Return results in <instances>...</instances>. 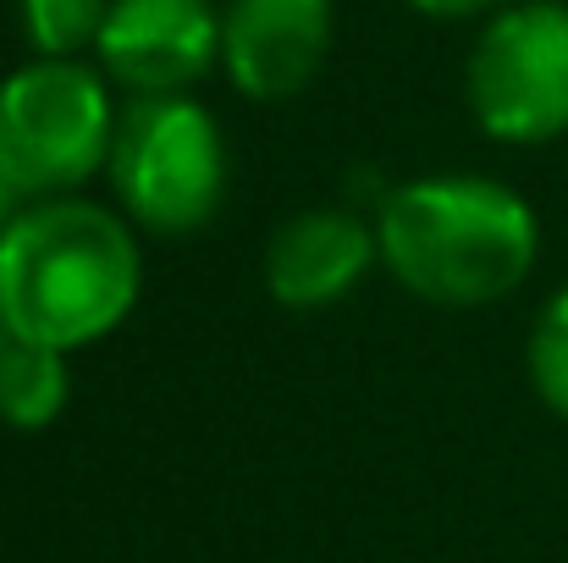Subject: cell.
I'll return each instance as SVG.
<instances>
[{
    "mask_svg": "<svg viewBox=\"0 0 568 563\" xmlns=\"http://www.w3.org/2000/svg\"><path fill=\"white\" fill-rule=\"evenodd\" d=\"M133 232L83 199L22 210L0 232V326L55 354L116 332L139 299Z\"/></svg>",
    "mask_w": 568,
    "mask_h": 563,
    "instance_id": "cell-1",
    "label": "cell"
},
{
    "mask_svg": "<svg viewBox=\"0 0 568 563\" xmlns=\"http://www.w3.org/2000/svg\"><path fill=\"white\" fill-rule=\"evenodd\" d=\"M376 238L408 293L453 310L508 299L541 249L530 204L491 178H425L386 193Z\"/></svg>",
    "mask_w": 568,
    "mask_h": 563,
    "instance_id": "cell-2",
    "label": "cell"
},
{
    "mask_svg": "<svg viewBox=\"0 0 568 563\" xmlns=\"http://www.w3.org/2000/svg\"><path fill=\"white\" fill-rule=\"evenodd\" d=\"M116 111L100 72L78 61H28L0 83V167L22 193L89 183L111 161Z\"/></svg>",
    "mask_w": 568,
    "mask_h": 563,
    "instance_id": "cell-3",
    "label": "cell"
},
{
    "mask_svg": "<svg viewBox=\"0 0 568 563\" xmlns=\"http://www.w3.org/2000/svg\"><path fill=\"white\" fill-rule=\"evenodd\" d=\"M111 183L150 232L204 227L226 183V150L210 111L189 94H139L111 139Z\"/></svg>",
    "mask_w": 568,
    "mask_h": 563,
    "instance_id": "cell-4",
    "label": "cell"
},
{
    "mask_svg": "<svg viewBox=\"0 0 568 563\" xmlns=\"http://www.w3.org/2000/svg\"><path fill=\"white\" fill-rule=\"evenodd\" d=\"M469 111L503 144L568 133V6H503L469 50Z\"/></svg>",
    "mask_w": 568,
    "mask_h": 563,
    "instance_id": "cell-5",
    "label": "cell"
},
{
    "mask_svg": "<svg viewBox=\"0 0 568 563\" xmlns=\"http://www.w3.org/2000/svg\"><path fill=\"white\" fill-rule=\"evenodd\" d=\"M100 67L133 94H183L221 61V11L210 0H111Z\"/></svg>",
    "mask_w": 568,
    "mask_h": 563,
    "instance_id": "cell-6",
    "label": "cell"
},
{
    "mask_svg": "<svg viewBox=\"0 0 568 563\" xmlns=\"http://www.w3.org/2000/svg\"><path fill=\"white\" fill-rule=\"evenodd\" d=\"M332 50V0H232L221 11V67L248 100L310 89Z\"/></svg>",
    "mask_w": 568,
    "mask_h": 563,
    "instance_id": "cell-7",
    "label": "cell"
},
{
    "mask_svg": "<svg viewBox=\"0 0 568 563\" xmlns=\"http://www.w3.org/2000/svg\"><path fill=\"white\" fill-rule=\"evenodd\" d=\"M381 254V238L354 210H304L265 249V288L287 310L337 304Z\"/></svg>",
    "mask_w": 568,
    "mask_h": 563,
    "instance_id": "cell-8",
    "label": "cell"
},
{
    "mask_svg": "<svg viewBox=\"0 0 568 563\" xmlns=\"http://www.w3.org/2000/svg\"><path fill=\"white\" fill-rule=\"evenodd\" d=\"M67 403V354L17 338L0 326V420L17 431H39Z\"/></svg>",
    "mask_w": 568,
    "mask_h": 563,
    "instance_id": "cell-9",
    "label": "cell"
},
{
    "mask_svg": "<svg viewBox=\"0 0 568 563\" xmlns=\"http://www.w3.org/2000/svg\"><path fill=\"white\" fill-rule=\"evenodd\" d=\"M28 44L50 61H72L78 50L100 44V28L111 17V0H17Z\"/></svg>",
    "mask_w": 568,
    "mask_h": 563,
    "instance_id": "cell-10",
    "label": "cell"
},
{
    "mask_svg": "<svg viewBox=\"0 0 568 563\" xmlns=\"http://www.w3.org/2000/svg\"><path fill=\"white\" fill-rule=\"evenodd\" d=\"M530 381L568 420V288L541 310V321L530 332Z\"/></svg>",
    "mask_w": 568,
    "mask_h": 563,
    "instance_id": "cell-11",
    "label": "cell"
},
{
    "mask_svg": "<svg viewBox=\"0 0 568 563\" xmlns=\"http://www.w3.org/2000/svg\"><path fill=\"white\" fill-rule=\"evenodd\" d=\"M425 17H480V11H503L508 0H408Z\"/></svg>",
    "mask_w": 568,
    "mask_h": 563,
    "instance_id": "cell-12",
    "label": "cell"
},
{
    "mask_svg": "<svg viewBox=\"0 0 568 563\" xmlns=\"http://www.w3.org/2000/svg\"><path fill=\"white\" fill-rule=\"evenodd\" d=\"M17 193H22V188L11 183V172L0 167V232H6V227H11L17 215H22V210H17Z\"/></svg>",
    "mask_w": 568,
    "mask_h": 563,
    "instance_id": "cell-13",
    "label": "cell"
}]
</instances>
